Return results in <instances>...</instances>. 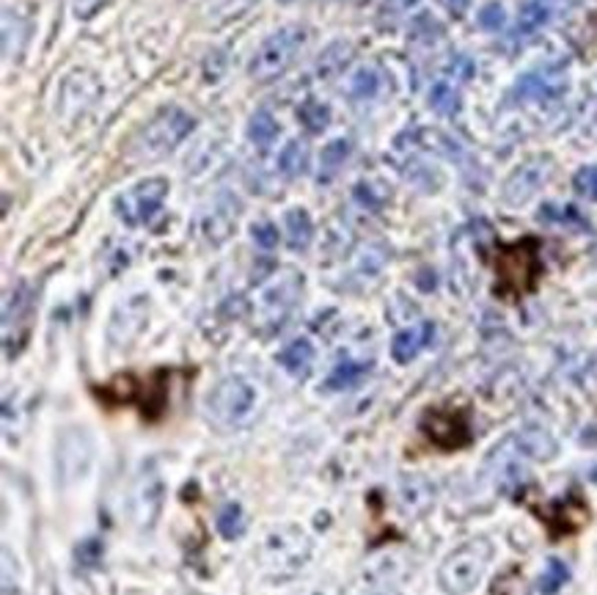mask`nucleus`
I'll return each mask as SVG.
<instances>
[{"label":"nucleus","instance_id":"nucleus-1","mask_svg":"<svg viewBox=\"0 0 597 595\" xmlns=\"http://www.w3.org/2000/svg\"><path fill=\"white\" fill-rule=\"evenodd\" d=\"M311 557V540L301 527H276L270 529L259 549H256V560L259 568L267 576L276 579H289L301 570Z\"/></svg>","mask_w":597,"mask_h":595},{"label":"nucleus","instance_id":"nucleus-2","mask_svg":"<svg viewBox=\"0 0 597 595\" xmlns=\"http://www.w3.org/2000/svg\"><path fill=\"white\" fill-rule=\"evenodd\" d=\"M493 560V545L487 537H474L443 560L438 570V584L446 595H468L482 582L485 570Z\"/></svg>","mask_w":597,"mask_h":595},{"label":"nucleus","instance_id":"nucleus-3","mask_svg":"<svg viewBox=\"0 0 597 595\" xmlns=\"http://www.w3.org/2000/svg\"><path fill=\"white\" fill-rule=\"evenodd\" d=\"M303 44H306V28H301V25H287V28L276 31L262 42V47L251 58V66H248V74L259 83L281 78L292 66L295 56L303 50Z\"/></svg>","mask_w":597,"mask_h":595},{"label":"nucleus","instance_id":"nucleus-4","mask_svg":"<svg viewBox=\"0 0 597 595\" xmlns=\"http://www.w3.org/2000/svg\"><path fill=\"white\" fill-rule=\"evenodd\" d=\"M499 270V292L517 298L534 287L540 276V259H537V240H520L499 254L495 262Z\"/></svg>","mask_w":597,"mask_h":595},{"label":"nucleus","instance_id":"nucleus-5","mask_svg":"<svg viewBox=\"0 0 597 595\" xmlns=\"http://www.w3.org/2000/svg\"><path fill=\"white\" fill-rule=\"evenodd\" d=\"M256 389L245 378H223L207 397V413L215 425L234 428L254 413Z\"/></svg>","mask_w":597,"mask_h":595},{"label":"nucleus","instance_id":"nucleus-6","mask_svg":"<svg viewBox=\"0 0 597 595\" xmlns=\"http://www.w3.org/2000/svg\"><path fill=\"white\" fill-rule=\"evenodd\" d=\"M193 128H195V119H193L188 111H182V108H177V105L163 108V111H160V113L141 130V135H138V149H141V155H146V158H160V155L171 152L173 146H177L180 141H185V138L190 135Z\"/></svg>","mask_w":597,"mask_h":595},{"label":"nucleus","instance_id":"nucleus-7","mask_svg":"<svg viewBox=\"0 0 597 595\" xmlns=\"http://www.w3.org/2000/svg\"><path fill=\"white\" fill-rule=\"evenodd\" d=\"M165 196H168V180L149 177L133 185L130 190H124L121 196H116L113 207H116V215L127 223V227H141V223H149L157 215Z\"/></svg>","mask_w":597,"mask_h":595},{"label":"nucleus","instance_id":"nucleus-8","mask_svg":"<svg viewBox=\"0 0 597 595\" xmlns=\"http://www.w3.org/2000/svg\"><path fill=\"white\" fill-rule=\"evenodd\" d=\"M421 430L427 433L430 441L443 446V450H457V446H465L471 441L468 416L455 408L427 411L425 419H421Z\"/></svg>","mask_w":597,"mask_h":595},{"label":"nucleus","instance_id":"nucleus-9","mask_svg":"<svg viewBox=\"0 0 597 595\" xmlns=\"http://www.w3.org/2000/svg\"><path fill=\"white\" fill-rule=\"evenodd\" d=\"M303 287V276H297V273L287 270L279 282H272L264 292H262V301H259V312L267 317V326H281L287 320V314L292 312L295 301H297V292Z\"/></svg>","mask_w":597,"mask_h":595},{"label":"nucleus","instance_id":"nucleus-10","mask_svg":"<svg viewBox=\"0 0 597 595\" xmlns=\"http://www.w3.org/2000/svg\"><path fill=\"white\" fill-rule=\"evenodd\" d=\"M567 78L562 66H545V69H534L529 74L517 81L515 86V97L517 99H554L564 91Z\"/></svg>","mask_w":597,"mask_h":595},{"label":"nucleus","instance_id":"nucleus-11","mask_svg":"<svg viewBox=\"0 0 597 595\" xmlns=\"http://www.w3.org/2000/svg\"><path fill=\"white\" fill-rule=\"evenodd\" d=\"M545 180H548V163H545V160H532L526 166H520L512 177L507 180V185H504L507 205L517 207V205L529 202V198L540 190V185Z\"/></svg>","mask_w":597,"mask_h":595},{"label":"nucleus","instance_id":"nucleus-12","mask_svg":"<svg viewBox=\"0 0 597 595\" xmlns=\"http://www.w3.org/2000/svg\"><path fill=\"white\" fill-rule=\"evenodd\" d=\"M160 502H163V483L157 477V471L143 468V475L133 493V513L141 518V524H146V527L155 524V518L160 513Z\"/></svg>","mask_w":597,"mask_h":595},{"label":"nucleus","instance_id":"nucleus-13","mask_svg":"<svg viewBox=\"0 0 597 595\" xmlns=\"http://www.w3.org/2000/svg\"><path fill=\"white\" fill-rule=\"evenodd\" d=\"M31 314H34V290L19 282L11 295L6 298V306H4V334L11 331V326L19 331V336L25 339L28 336V328H31Z\"/></svg>","mask_w":597,"mask_h":595},{"label":"nucleus","instance_id":"nucleus-14","mask_svg":"<svg viewBox=\"0 0 597 595\" xmlns=\"http://www.w3.org/2000/svg\"><path fill=\"white\" fill-rule=\"evenodd\" d=\"M432 336H435V326H432V322H418V326H413V328L400 331V334L394 336V342H391V356H394V361L396 364H410L432 342Z\"/></svg>","mask_w":597,"mask_h":595},{"label":"nucleus","instance_id":"nucleus-15","mask_svg":"<svg viewBox=\"0 0 597 595\" xmlns=\"http://www.w3.org/2000/svg\"><path fill=\"white\" fill-rule=\"evenodd\" d=\"M517 455H526L532 460H551L556 455V441L548 430L542 428H526L515 436H509Z\"/></svg>","mask_w":597,"mask_h":595},{"label":"nucleus","instance_id":"nucleus-16","mask_svg":"<svg viewBox=\"0 0 597 595\" xmlns=\"http://www.w3.org/2000/svg\"><path fill=\"white\" fill-rule=\"evenodd\" d=\"M279 364L295 378H306L314 364V344L309 339H295L279 353Z\"/></svg>","mask_w":597,"mask_h":595},{"label":"nucleus","instance_id":"nucleus-17","mask_svg":"<svg viewBox=\"0 0 597 595\" xmlns=\"http://www.w3.org/2000/svg\"><path fill=\"white\" fill-rule=\"evenodd\" d=\"M350 152H353V143L347 138H336V141H331L325 149H322V155H319V182H331L336 174L344 168Z\"/></svg>","mask_w":597,"mask_h":595},{"label":"nucleus","instance_id":"nucleus-18","mask_svg":"<svg viewBox=\"0 0 597 595\" xmlns=\"http://www.w3.org/2000/svg\"><path fill=\"white\" fill-rule=\"evenodd\" d=\"M287 237H289V248L292 251H306L314 237V223L311 215L306 210H289L287 212Z\"/></svg>","mask_w":597,"mask_h":595},{"label":"nucleus","instance_id":"nucleus-19","mask_svg":"<svg viewBox=\"0 0 597 595\" xmlns=\"http://www.w3.org/2000/svg\"><path fill=\"white\" fill-rule=\"evenodd\" d=\"M366 372H369V364L347 359V361H341V364L333 367V372H331L328 381H325V389L328 391H347V389L358 386L366 378Z\"/></svg>","mask_w":597,"mask_h":595},{"label":"nucleus","instance_id":"nucleus-20","mask_svg":"<svg viewBox=\"0 0 597 595\" xmlns=\"http://www.w3.org/2000/svg\"><path fill=\"white\" fill-rule=\"evenodd\" d=\"M350 56H353V47L347 42H333L325 53L319 56L317 61V74L319 78H336V74L350 64Z\"/></svg>","mask_w":597,"mask_h":595},{"label":"nucleus","instance_id":"nucleus-21","mask_svg":"<svg viewBox=\"0 0 597 595\" xmlns=\"http://www.w3.org/2000/svg\"><path fill=\"white\" fill-rule=\"evenodd\" d=\"M279 168L287 177H303L309 171V146L303 141H289L279 155Z\"/></svg>","mask_w":597,"mask_h":595},{"label":"nucleus","instance_id":"nucleus-22","mask_svg":"<svg viewBox=\"0 0 597 595\" xmlns=\"http://www.w3.org/2000/svg\"><path fill=\"white\" fill-rule=\"evenodd\" d=\"M297 119H301V124L309 133L317 135L331 124V108L325 103H319L317 97H309L301 103V108H297Z\"/></svg>","mask_w":597,"mask_h":595},{"label":"nucleus","instance_id":"nucleus-23","mask_svg":"<svg viewBox=\"0 0 597 595\" xmlns=\"http://www.w3.org/2000/svg\"><path fill=\"white\" fill-rule=\"evenodd\" d=\"M248 138H251L256 146H270L272 141L279 138V121L272 119L270 111L259 108L251 116V121H248Z\"/></svg>","mask_w":597,"mask_h":595},{"label":"nucleus","instance_id":"nucleus-24","mask_svg":"<svg viewBox=\"0 0 597 595\" xmlns=\"http://www.w3.org/2000/svg\"><path fill=\"white\" fill-rule=\"evenodd\" d=\"M551 14H554V6L548 0H529L524 12H520L517 34H534L537 28H542V25L551 19Z\"/></svg>","mask_w":597,"mask_h":595},{"label":"nucleus","instance_id":"nucleus-25","mask_svg":"<svg viewBox=\"0 0 597 595\" xmlns=\"http://www.w3.org/2000/svg\"><path fill=\"white\" fill-rule=\"evenodd\" d=\"M567 582H570V568L562 560H548V565H545L542 576L537 582V590H540V595H556Z\"/></svg>","mask_w":597,"mask_h":595},{"label":"nucleus","instance_id":"nucleus-26","mask_svg":"<svg viewBox=\"0 0 597 595\" xmlns=\"http://www.w3.org/2000/svg\"><path fill=\"white\" fill-rule=\"evenodd\" d=\"M430 105L440 113V116H455L460 111V91L452 83H435L430 91Z\"/></svg>","mask_w":597,"mask_h":595},{"label":"nucleus","instance_id":"nucleus-27","mask_svg":"<svg viewBox=\"0 0 597 595\" xmlns=\"http://www.w3.org/2000/svg\"><path fill=\"white\" fill-rule=\"evenodd\" d=\"M540 220L545 223H559V227H576V229H586V220L576 207H559V205H542L540 210Z\"/></svg>","mask_w":597,"mask_h":595},{"label":"nucleus","instance_id":"nucleus-28","mask_svg":"<svg viewBox=\"0 0 597 595\" xmlns=\"http://www.w3.org/2000/svg\"><path fill=\"white\" fill-rule=\"evenodd\" d=\"M218 532L226 540H237L245 532V513L240 505H226L218 513Z\"/></svg>","mask_w":597,"mask_h":595},{"label":"nucleus","instance_id":"nucleus-29","mask_svg":"<svg viewBox=\"0 0 597 595\" xmlns=\"http://www.w3.org/2000/svg\"><path fill=\"white\" fill-rule=\"evenodd\" d=\"M380 91V74L378 69L364 66L356 72V78L350 81V97L353 99H371Z\"/></svg>","mask_w":597,"mask_h":595},{"label":"nucleus","instance_id":"nucleus-30","mask_svg":"<svg viewBox=\"0 0 597 595\" xmlns=\"http://www.w3.org/2000/svg\"><path fill=\"white\" fill-rule=\"evenodd\" d=\"M251 237L259 248H264V251H272V248L279 245V229L272 227L270 220H259L251 227Z\"/></svg>","mask_w":597,"mask_h":595},{"label":"nucleus","instance_id":"nucleus-31","mask_svg":"<svg viewBox=\"0 0 597 595\" xmlns=\"http://www.w3.org/2000/svg\"><path fill=\"white\" fill-rule=\"evenodd\" d=\"M386 198H388V193H386V190L375 193L371 182H361V185L356 188V202H358L361 207H366V210H380V207L386 205Z\"/></svg>","mask_w":597,"mask_h":595},{"label":"nucleus","instance_id":"nucleus-32","mask_svg":"<svg viewBox=\"0 0 597 595\" xmlns=\"http://www.w3.org/2000/svg\"><path fill=\"white\" fill-rule=\"evenodd\" d=\"M504 22H507V14H504L501 4H487L479 12V28H485V31H499V28H504Z\"/></svg>","mask_w":597,"mask_h":595},{"label":"nucleus","instance_id":"nucleus-33","mask_svg":"<svg viewBox=\"0 0 597 595\" xmlns=\"http://www.w3.org/2000/svg\"><path fill=\"white\" fill-rule=\"evenodd\" d=\"M573 185H576V190H578L581 196H586V198H597V166H586V168H581V171L576 174Z\"/></svg>","mask_w":597,"mask_h":595},{"label":"nucleus","instance_id":"nucleus-34","mask_svg":"<svg viewBox=\"0 0 597 595\" xmlns=\"http://www.w3.org/2000/svg\"><path fill=\"white\" fill-rule=\"evenodd\" d=\"M440 25L430 17V14H421L416 22H413V36L421 39V42H432L435 36H440Z\"/></svg>","mask_w":597,"mask_h":595},{"label":"nucleus","instance_id":"nucleus-35","mask_svg":"<svg viewBox=\"0 0 597 595\" xmlns=\"http://www.w3.org/2000/svg\"><path fill=\"white\" fill-rule=\"evenodd\" d=\"M99 554H103V545H99V540H86L80 549H78V560L83 565H96L99 562Z\"/></svg>","mask_w":597,"mask_h":595},{"label":"nucleus","instance_id":"nucleus-36","mask_svg":"<svg viewBox=\"0 0 597 595\" xmlns=\"http://www.w3.org/2000/svg\"><path fill=\"white\" fill-rule=\"evenodd\" d=\"M449 72L455 74V78H460V81H468L471 74H474V61L465 58V56H457V58L452 61Z\"/></svg>","mask_w":597,"mask_h":595},{"label":"nucleus","instance_id":"nucleus-37","mask_svg":"<svg viewBox=\"0 0 597 595\" xmlns=\"http://www.w3.org/2000/svg\"><path fill=\"white\" fill-rule=\"evenodd\" d=\"M358 595H402V592L388 582H369Z\"/></svg>","mask_w":597,"mask_h":595},{"label":"nucleus","instance_id":"nucleus-38","mask_svg":"<svg viewBox=\"0 0 597 595\" xmlns=\"http://www.w3.org/2000/svg\"><path fill=\"white\" fill-rule=\"evenodd\" d=\"M413 4H416V0H386L383 17H400V14H405Z\"/></svg>","mask_w":597,"mask_h":595},{"label":"nucleus","instance_id":"nucleus-39","mask_svg":"<svg viewBox=\"0 0 597 595\" xmlns=\"http://www.w3.org/2000/svg\"><path fill=\"white\" fill-rule=\"evenodd\" d=\"M468 4L471 0H443V6L449 9V14H455V17H460L468 9Z\"/></svg>","mask_w":597,"mask_h":595}]
</instances>
